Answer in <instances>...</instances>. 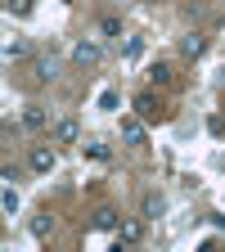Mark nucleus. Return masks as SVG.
I'll use <instances>...</instances> for the list:
<instances>
[{"label":"nucleus","instance_id":"obj_10","mask_svg":"<svg viewBox=\"0 0 225 252\" xmlns=\"http://www.w3.org/2000/svg\"><path fill=\"white\" fill-rule=\"evenodd\" d=\"M122 140H126V144H144V126H140L135 117H126V122H122Z\"/></svg>","mask_w":225,"mask_h":252},{"label":"nucleus","instance_id":"obj_11","mask_svg":"<svg viewBox=\"0 0 225 252\" xmlns=\"http://www.w3.org/2000/svg\"><path fill=\"white\" fill-rule=\"evenodd\" d=\"M90 225H95V230H117L122 220H117V212H113V207H99V212H95V220H90Z\"/></svg>","mask_w":225,"mask_h":252},{"label":"nucleus","instance_id":"obj_17","mask_svg":"<svg viewBox=\"0 0 225 252\" xmlns=\"http://www.w3.org/2000/svg\"><path fill=\"white\" fill-rule=\"evenodd\" d=\"M5 54H9V59H23V54H27V45H23V41H9V45H5Z\"/></svg>","mask_w":225,"mask_h":252},{"label":"nucleus","instance_id":"obj_8","mask_svg":"<svg viewBox=\"0 0 225 252\" xmlns=\"http://www.w3.org/2000/svg\"><path fill=\"white\" fill-rule=\"evenodd\" d=\"M117 239L122 243H140L144 239V225H140V220H122V225H117Z\"/></svg>","mask_w":225,"mask_h":252},{"label":"nucleus","instance_id":"obj_9","mask_svg":"<svg viewBox=\"0 0 225 252\" xmlns=\"http://www.w3.org/2000/svg\"><path fill=\"white\" fill-rule=\"evenodd\" d=\"M59 68H63V63H59L54 54H45V59H36V77H41V81H54V77H59Z\"/></svg>","mask_w":225,"mask_h":252},{"label":"nucleus","instance_id":"obj_12","mask_svg":"<svg viewBox=\"0 0 225 252\" xmlns=\"http://www.w3.org/2000/svg\"><path fill=\"white\" fill-rule=\"evenodd\" d=\"M50 230H54V220H50V212H41V216H32V234H36V239H50Z\"/></svg>","mask_w":225,"mask_h":252},{"label":"nucleus","instance_id":"obj_18","mask_svg":"<svg viewBox=\"0 0 225 252\" xmlns=\"http://www.w3.org/2000/svg\"><path fill=\"white\" fill-rule=\"evenodd\" d=\"M5 212H9V216L18 212V194H14V189H5Z\"/></svg>","mask_w":225,"mask_h":252},{"label":"nucleus","instance_id":"obj_4","mask_svg":"<svg viewBox=\"0 0 225 252\" xmlns=\"http://www.w3.org/2000/svg\"><path fill=\"white\" fill-rule=\"evenodd\" d=\"M180 54H185V59H203V54H207V36H203V32L180 36Z\"/></svg>","mask_w":225,"mask_h":252},{"label":"nucleus","instance_id":"obj_2","mask_svg":"<svg viewBox=\"0 0 225 252\" xmlns=\"http://www.w3.org/2000/svg\"><path fill=\"white\" fill-rule=\"evenodd\" d=\"M99 59H104L99 41H77V50H72V63H81V68H95Z\"/></svg>","mask_w":225,"mask_h":252},{"label":"nucleus","instance_id":"obj_14","mask_svg":"<svg viewBox=\"0 0 225 252\" xmlns=\"http://www.w3.org/2000/svg\"><path fill=\"white\" fill-rule=\"evenodd\" d=\"M5 9H9L14 18H27V14H32V0H5Z\"/></svg>","mask_w":225,"mask_h":252},{"label":"nucleus","instance_id":"obj_5","mask_svg":"<svg viewBox=\"0 0 225 252\" xmlns=\"http://www.w3.org/2000/svg\"><path fill=\"white\" fill-rule=\"evenodd\" d=\"M77 135H81V126H77L72 117H63V122L54 126V144H77Z\"/></svg>","mask_w":225,"mask_h":252},{"label":"nucleus","instance_id":"obj_6","mask_svg":"<svg viewBox=\"0 0 225 252\" xmlns=\"http://www.w3.org/2000/svg\"><path fill=\"white\" fill-rule=\"evenodd\" d=\"M140 212H144V220H158L167 212V198L162 194H144V203H140Z\"/></svg>","mask_w":225,"mask_h":252},{"label":"nucleus","instance_id":"obj_15","mask_svg":"<svg viewBox=\"0 0 225 252\" xmlns=\"http://www.w3.org/2000/svg\"><path fill=\"white\" fill-rule=\"evenodd\" d=\"M86 153L95 158V162H108V144H99V140H90V144H86Z\"/></svg>","mask_w":225,"mask_h":252},{"label":"nucleus","instance_id":"obj_7","mask_svg":"<svg viewBox=\"0 0 225 252\" xmlns=\"http://www.w3.org/2000/svg\"><path fill=\"white\" fill-rule=\"evenodd\" d=\"M23 126H27V131H45V126H50V117H45V108H36V104H32V108L23 113Z\"/></svg>","mask_w":225,"mask_h":252},{"label":"nucleus","instance_id":"obj_3","mask_svg":"<svg viewBox=\"0 0 225 252\" xmlns=\"http://www.w3.org/2000/svg\"><path fill=\"white\" fill-rule=\"evenodd\" d=\"M135 113H140L144 122H162V117H167V113H162V104H158L149 90H144V94H135Z\"/></svg>","mask_w":225,"mask_h":252},{"label":"nucleus","instance_id":"obj_13","mask_svg":"<svg viewBox=\"0 0 225 252\" xmlns=\"http://www.w3.org/2000/svg\"><path fill=\"white\" fill-rule=\"evenodd\" d=\"M149 81L153 86H171V68H167V63H153V68H149Z\"/></svg>","mask_w":225,"mask_h":252},{"label":"nucleus","instance_id":"obj_1","mask_svg":"<svg viewBox=\"0 0 225 252\" xmlns=\"http://www.w3.org/2000/svg\"><path fill=\"white\" fill-rule=\"evenodd\" d=\"M54 162H59V158H54V149H45V144H32V153H27V167L36 171V176H50V171H54Z\"/></svg>","mask_w":225,"mask_h":252},{"label":"nucleus","instance_id":"obj_19","mask_svg":"<svg viewBox=\"0 0 225 252\" xmlns=\"http://www.w3.org/2000/svg\"><path fill=\"white\" fill-rule=\"evenodd\" d=\"M149 5H158V0H149Z\"/></svg>","mask_w":225,"mask_h":252},{"label":"nucleus","instance_id":"obj_16","mask_svg":"<svg viewBox=\"0 0 225 252\" xmlns=\"http://www.w3.org/2000/svg\"><path fill=\"white\" fill-rule=\"evenodd\" d=\"M99 32H104V36H122V18H104Z\"/></svg>","mask_w":225,"mask_h":252}]
</instances>
